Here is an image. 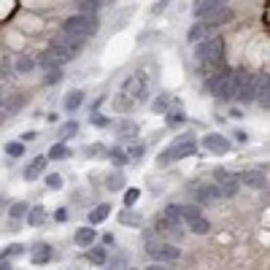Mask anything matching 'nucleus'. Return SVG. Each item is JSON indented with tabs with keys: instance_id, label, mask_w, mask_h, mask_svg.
I'll list each match as a JSON object with an SVG mask.
<instances>
[{
	"instance_id": "nucleus-47",
	"label": "nucleus",
	"mask_w": 270,
	"mask_h": 270,
	"mask_svg": "<svg viewBox=\"0 0 270 270\" xmlns=\"http://www.w3.org/2000/svg\"><path fill=\"white\" fill-rule=\"evenodd\" d=\"M165 6H168V0H160V3H157V6H154V14H160V11H162V8H165Z\"/></svg>"
},
{
	"instance_id": "nucleus-40",
	"label": "nucleus",
	"mask_w": 270,
	"mask_h": 270,
	"mask_svg": "<svg viewBox=\"0 0 270 270\" xmlns=\"http://www.w3.org/2000/svg\"><path fill=\"white\" fill-rule=\"evenodd\" d=\"M92 122L98 124V127H105V124H108V119H105V117H100V114H95V117H92Z\"/></svg>"
},
{
	"instance_id": "nucleus-1",
	"label": "nucleus",
	"mask_w": 270,
	"mask_h": 270,
	"mask_svg": "<svg viewBox=\"0 0 270 270\" xmlns=\"http://www.w3.org/2000/svg\"><path fill=\"white\" fill-rule=\"evenodd\" d=\"M195 57L206 65L202 68V76H211L216 68L224 65V38L214 35V38H202V41H197Z\"/></svg>"
},
{
	"instance_id": "nucleus-34",
	"label": "nucleus",
	"mask_w": 270,
	"mask_h": 270,
	"mask_svg": "<svg viewBox=\"0 0 270 270\" xmlns=\"http://www.w3.org/2000/svg\"><path fill=\"white\" fill-rule=\"evenodd\" d=\"M138 197H141V189H138V187L127 189V192H124V206H127V208H132L135 202H138Z\"/></svg>"
},
{
	"instance_id": "nucleus-32",
	"label": "nucleus",
	"mask_w": 270,
	"mask_h": 270,
	"mask_svg": "<svg viewBox=\"0 0 270 270\" xmlns=\"http://www.w3.org/2000/svg\"><path fill=\"white\" fill-rule=\"evenodd\" d=\"M6 154H11V157H22V154H25V143H22V141L6 143Z\"/></svg>"
},
{
	"instance_id": "nucleus-30",
	"label": "nucleus",
	"mask_w": 270,
	"mask_h": 270,
	"mask_svg": "<svg viewBox=\"0 0 270 270\" xmlns=\"http://www.w3.org/2000/svg\"><path fill=\"white\" fill-rule=\"evenodd\" d=\"M119 135L122 138H132V135H138V124L135 122H122L119 124Z\"/></svg>"
},
{
	"instance_id": "nucleus-33",
	"label": "nucleus",
	"mask_w": 270,
	"mask_h": 270,
	"mask_svg": "<svg viewBox=\"0 0 270 270\" xmlns=\"http://www.w3.org/2000/svg\"><path fill=\"white\" fill-rule=\"evenodd\" d=\"M165 219L170 221V224L178 227V221H181V208H178V206H168V208H165Z\"/></svg>"
},
{
	"instance_id": "nucleus-42",
	"label": "nucleus",
	"mask_w": 270,
	"mask_h": 270,
	"mask_svg": "<svg viewBox=\"0 0 270 270\" xmlns=\"http://www.w3.org/2000/svg\"><path fill=\"white\" fill-rule=\"evenodd\" d=\"M208 3H224L227 6V0H195V8L197 6H208Z\"/></svg>"
},
{
	"instance_id": "nucleus-12",
	"label": "nucleus",
	"mask_w": 270,
	"mask_h": 270,
	"mask_svg": "<svg viewBox=\"0 0 270 270\" xmlns=\"http://www.w3.org/2000/svg\"><path fill=\"white\" fill-rule=\"evenodd\" d=\"M95 240H98V233H95V224H89V227H79V230H76V235H73V243H76V246H81V249L92 246Z\"/></svg>"
},
{
	"instance_id": "nucleus-22",
	"label": "nucleus",
	"mask_w": 270,
	"mask_h": 270,
	"mask_svg": "<svg viewBox=\"0 0 270 270\" xmlns=\"http://www.w3.org/2000/svg\"><path fill=\"white\" fill-rule=\"evenodd\" d=\"M86 249H89V246H86ZM86 257H89L92 265H105V262H108V257H105V249H100V246H92Z\"/></svg>"
},
{
	"instance_id": "nucleus-16",
	"label": "nucleus",
	"mask_w": 270,
	"mask_h": 270,
	"mask_svg": "<svg viewBox=\"0 0 270 270\" xmlns=\"http://www.w3.org/2000/svg\"><path fill=\"white\" fill-rule=\"evenodd\" d=\"M108 214H111V206H108V202H100L98 208L89 211V224H100V221L108 219Z\"/></svg>"
},
{
	"instance_id": "nucleus-25",
	"label": "nucleus",
	"mask_w": 270,
	"mask_h": 270,
	"mask_svg": "<svg viewBox=\"0 0 270 270\" xmlns=\"http://www.w3.org/2000/svg\"><path fill=\"white\" fill-rule=\"evenodd\" d=\"M65 157H71V149H68L65 143H54L49 149V160H65Z\"/></svg>"
},
{
	"instance_id": "nucleus-46",
	"label": "nucleus",
	"mask_w": 270,
	"mask_h": 270,
	"mask_svg": "<svg viewBox=\"0 0 270 270\" xmlns=\"http://www.w3.org/2000/svg\"><path fill=\"white\" fill-rule=\"evenodd\" d=\"M35 138H38V132H33V130L22 135V141H25V143H27V141H35Z\"/></svg>"
},
{
	"instance_id": "nucleus-41",
	"label": "nucleus",
	"mask_w": 270,
	"mask_h": 270,
	"mask_svg": "<svg viewBox=\"0 0 270 270\" xmlns=\"http://www.w3.org/2000/svg\"><path fill=\"white\" fill-rule=\"evenodd\" d=\"M114 243H117V238H114L111 233H105L103 235V246H114Z\"/></svg>"
},
{
	"instance_id": "nucleus-20",
	"label": "nucleus",
	"mask_w": 270,
	"mask_h": 270,
	"mask_svg": "<svg viewBox=\"0 0 270 270\" xmlns=\"http://www.w3.org/2000/svg\"><path fill=\"white\" fill-rule=\"evenodd\" d=\"M81 103H84V92L73 89V92H68V95H65V111H71V114H73Z\"/></svg>"
},
{
	"instance_id": "nucleus-19",
	"label": "nucleus",
	"mask_w": 270,
	"mask_h": 270,
	"mask_svg": "<svg viewBox=\"0 0 270 270\" xmlns=\"http://www.w3.org/2000/svg\"><path fill=\"white\" fill-rule=\"evenodd\" d=\"M211 230V224H208V219L206 216H195V219H189V233H195V235H206Z\"/></svg>"
},
{
	"instance_id": "nucleus-17",
	"label": "nucleus",
	"mask_w": 270,
	"mask_h": 270,
	"mask_svg": "<svg viewBox=\"0 0 270 270\" xmlns=\"http://www.w3.org/2000/svg\"><path fill=\"white\" fill-rule=\"evenodd\" d=\"M46 221V208L35 206V208H27V224L30 227H41Z\"/></svg>"
},
{
	"instance_id": "nucleus-38",
	"label": "nucleus",
	"mask_w": 270,
	"mask_h": 270,
	"mask_svg": "<svg viewBox=\"0 0 270 270\" xmlns=\"http://www.w3.org/2000/svg\"><path fill=\"white\" fill-rule=\"evenodd\" d=\"M168 103H170V98H168V95H162V98H160L157 103H154V111H157V114H165Z\"/></svg>"
},
{
	"instance_id": "nucleus-4",
	"label": "nucleus",
	"mask_w": 270,
	"mask_h": 270,
	"mask_svg": "<svg viewBox=\"0 0 270 270\" xmlns=\"http://www.w3.org/2000/svg\"><path fill=\"white\" fill-rule=\"evenodd\" d=\"M197 151V141L192 138V135H184L181 141H176L173 146H168L165 151L157 157V165H170V162L176 160H184V157H192V154Z\"/></svg>"
},
{
	"instance_id": "nucleus-21",
	"label": "nucleus",
	"mask_w": 270,
	"mask_h": 270,
	"mask_svg": "<svg viewBox=\"0 0 270 270\" xmlns=\"http://www.w3.org/2000/svg\"><path fill=\"white\" fill-rule=\"evenodd\" d=\"M119 221H122L124 227H141V216L135 214L132 208H124L122 214H119Z\"/></svg>"
},
{
	"instance_id": "nucleus-26",
	"label": "nucleus",
	"mask_w": 270,
	"mask_h": 270,
	"mask_svg": "<svg viewBox=\"0 0 270 270\" xmlns=\"http://www.w3.org/2000/svg\"><path fill=\"white\" fill-rule=\"evenodd\" d=\"M105 187H108L111 192H119V189H124V176H122V173H111V176L105 178Z\"/></svg>"
},
{
	"instance_id": "nucleus-8",
	"label": "nucleus",
	"mask_w": 270,
	"mask_h": 270,
	"mask_svg": "<svg viewBox=\"0 0 270 270\" xmlns=\"http://www.w3.org/2000/svg\"><path fill=\"white\" fill-rule=\"evenodd\" d=\"M249 71H230V79H227V86H224V92H221V100H235L238 98V92H240V86H243V81L249 79Z\"/></svg>"
},
{
	"instance_id": "nucleus-18",
	"label": "nucleus",
	"mask_w": 270,
	"mask_h": 270,
	"mask_svg": "<svg viewBox=\"0 0 270 270\" xmlns=\"http://www.w3.org/2000/svg\"><path fill=\"white\" fill-rule=\"evenodd\" d=\"M197 200L200 202H216V200H221V195H219V187H200L197 192Z\"/></svg>"
},
{
	"instance_id": "nucleus-14",
	"label": "nucleus",
	"mask_w": 270,
	"mask_h": 270,
	"mask_svg": "<svg viewBox=\"0 0 270 270\" xmlns=\"http://www.w3.org/2000/svg\"><path fill=\"white\" fill-rule=\"evenodd\" d=\"M46 162H49L46 157H35V160L30 162V165L25 168V178H27V181H35V178L46 170Z\"/></svg>"
},
{
	"instance_id": "nucleus-24",
	"label": "nucleus",
	"mask_w": 270,
	"mask_h": 270,
	"mask_svg": "<svg viewBox=\"0 0 270 270\" xmlns=\"http://www.w3.org/2000/svg\"><path fill=\"white\" fill-rule=\"evenodd\" d=\"M8 216H11V219H25V216H27V202H25V200L11 202V208H8Z\"/></svg>"
},
{
	"instance_id": "nucleus-13",
	"label": "nucleus",
	"mask_w": 270,
	"mask_h": 270,
	"mask_svg": "<svg viewBox=\"0 0 270 270\" xmlns=\"http://www.w3.org/2000/svg\"><path fill=\"white\" fill-rule=\"evenodd\" d=\"M240 181L249 187H254V189H265L267 187V176H265V170H249L240 176Z\"/></svg>"
},
{
	"instance_id": "nucleus-3",
	"label": "nucleus",
	"mask_w": 270,
	"mask_h": 270,
	"mask_svg": "<svg viewBox=\"0 0 270 270\" xmlns=\"http://www.w3.org/2000/svg\"><path fill=\"white\" fill-rule=\"evenodd\" d=\"M143 98H146V79L138 73V76H130L127 81H124L122 92H119V105L124 111L132 108V105H138Z\"/></svg>"
},
{
	"instance_id": "nucleus-28",
	"label": "nucleus",
	"mask_w": 270,
	"mask_h": 270,
	"mask_svg": "<svg viewBox=\"0 0 270 270\" xmlns=\"http://www.w3.org/2000/svg\"><path fill=\"white\" fill-rule=\"evenodd\" d=\"M76 132H79V122H73V119H71V122H65L62 127H60V138L68 141V138H73Z\"/></svg>"
},
{
	"instance_id": "nucleus-6",
	"label": "nucleus",
	"mask_w": 270,
	"mask_h": 270,
	"mask_svg": "<svg viewBox=\"0 0 270 270\" xmlns=\"http://www.w3.org/2000/svg\"><path fill=\"white\" fill-rule=\"evenodd\" d=\"M195 16L197 19H206V22H216L219 25V22H227L233 14L224 8V3H208V6H197L195 8Z\"/></svg>"
},
{
	"instance_id": "nucleus-44",
	"label": "nucleus",
	"mask_w": 270,
	"mask_h": 270,
	"mask_svg": "<svg viewBox=\"0 0 270 270\" xmlns=\"http://www.w3.org/2000/svg\"><path fill=\"white\" fill-rule=\"evenodd\" d=\"M54 219H57V221H65V219H68V211H65V208L54 211Z\"/></svg>"
},
{
	"instance_id": "nucleus-31",
	"label": "nucleus",
	"mask_w": 270,
	"mask_h": 270,
	"mask_svg": "<svg viewBox=\"0 0 270 270\" xmlns=\"http://www.w3.org/2000/svg\"><path fill=\"white\" fill-rule=\"evenodd\" d=\"M60 79H62L60 65H46V84H57Z\"/></svg>"
},
{
	"instance_id": "nucleus-2",
	"label": "nucleus",
	"mask_w": 270,
	"mask_h": 270,
	"mask_svg": "<svg viewBox=\"0 0 270 270\" xmlns=\"http://www.w3.org/2000/svg\"><path fill=\"white\" fill-rule=\"evenodd\" d=\"M62 33L68 35H76V38H89L98 33V16L92 14H76V16H68L65 25H62Z\"/></svg>"
},
{
	"instance_id": "nucleus-45",
	"label": "nucleus",
	"mask_w": 270,
	"mask_h": 270,
	"mask_svg": "<svg viewBox=\"0 0 270 270\" xmlns=\"http://www.w3.org/2000/svg\"><path fill=\"white\" fill-rule=\"evenodd\" d=\"M235 141H238V143H246V141H249V135H246L243 130H238V132H235Z\"/></svg>"
},
{
	"instance_id": "nucleus-9",
	"label": "nucleus",
	"mask_w": 270,
	"mask_h": 270,
	"mask_svg": "<svg viewBox=\"0 0 270 270\" xmlns=\"http://www.w3.org/2000/svg\"><path fill=\"white\" fill-rule=\"evenodd\" d=\"M214 30H216V22H206V19H197V22L189 27L187 38H189L192 43H197V41H202V38H208Z\"/></svg>"
},
{
	"instance_id": "nucleus-10",
	"label": "nucleus",
	"mask_w": 270,
	"mask_h": 270,
	"mask_svg": "<svg viewBox=\"0 0 270 270\" xmlns=\"http://www.w3.org/2000/svg\"><path fill=\"white\" fill-rule=\"evenodd\" d=\"M202 149H208L214 154H227L233 149V143H230L224 135H206V138H202Z\"/></svg>"
},
{
	"instance_id": "nucleus-5",
	"label": "nucleus",
	"mask_w": 270,
	"mask_h": 270,
	"mask_svg": "<svg viewBox=\"0 0 270 270\" xmlns=\"http://www.w3.org/2000/svg\"><path fill=\"white\" fill-rule=\"evenodd\" d=\"M146 254L151 259H157V262H176V259L181 257L178 246L173 243H160V240H149L146 243Z\"/></svg>"
},
{
	"instance_id": "nucleus-29",
	"label": "nucleus",
	"mask_w": 270,
	"mask_h": 270,
	"mask_svg": "<svg viewBox=\"0 0 270 270\" xmlns=\"http://www.w3.org/2000/svg\"><path fill=\"white\" fill-rule=\"evenodd\" d=\"M108 160L114 162V165H119V168H122V165H127V160H130V157H127V154H124L122 149H111V151H108Z\"/></svg>"
},
{
	"instance_id": "nucleus-35",
	"label": "nucleus",
	"mask_w": 270,
	"mask_h": 270,
	"mask_svg": "<svg viewBox=\"0 0 270 270\" xmlns=\"http://www.w3.org/2000/svg\"><path fill=\"white\" fill-rule=\"evenodd\" d=\"M114 0H81V8L89 11V8H103V6H111Z\"/></svg>"
},
{
	"instance_id": "nucleus-27",
	"label": "nucleus",
	"mask_w": 270,
	"mask_h": 270,
	"mask_svg": "<svg viewBox=\"0 0 270 270\" xmlns=\"http://www.w3.org/2000/svg\"><path fill=\"white\" fill-rule=\"evenodd\" d=\"M33 68H35V60H33V57H25V54L16 57V71H19V73H30Z\"/></svg>"
},
{
	"instance_id": "nucleus-23",
	"label": "nucleus",
	"mask_w": 270,
	"mask_h": 270,
	"mask_svg": "<svg viewBox=\"0 0 270 270\" xmlns=\"http://www.w3.org/2000/svg\"><path fill=\"white\" fill-rule=\"evenodd\" d=\"M184 122H187V114L181 111V105L173 108V111H168V127H178V124H184Z\"/></svg>"
},
{
	"instance_id": "nucleus-43",
	"label": "nucleus",
	"mask_w": 270,
	"mask_h": 270,
	"mask_svg": "<svg viewBox=\"0 0 270 270\" xmlns=\"http://www.w3.org/2000/svg\"><path fill=\"white\" fill-rule=\"evenodd\" d=\"M141 154H143V146H135V149L127 154V157H132V160H141Z\"/></svg>"
},
{
	"instance_id": "nucleus-36",
	"label": "nucleus",
	"mask_w": 270,
	"mask_h": 270,
	"mask_svg": "<svg viewBox=\"0 0 270 270\" xmlns=\"http://www.w3.org/2000/svg\"><path fill=\"white\" fill-rule=\"evenodd\" d=\"M195 216H200V206H195V202H192V206H184L181 208V219H195Z\"/></svg>"
},
{
	"instance_id": "nucleus-11",
	"label": "nucleus",
	"mask_w": 270,
	"mask_h": 270,
	"mask_svg": "<svg viewBox=\"0 0 270 270\" xmlns=\"http://www.w3.org/2000/svg\"><path fill=\"white\" fill-rule=\"evenodd\" d=\"M240 189V176H233V173H224L219 178V195L221 197H235Z\"/></svg>"
},
{
	"instance_id": "nucleus-37",
	"label": "nucleus",
	"mask_w": 270,
	"mask_h": 270,
	"mask_svg": "<svg viewBox=\"0 0 270 270\" xmlns=\"http://www.w3.org/2000/svg\"><path fill=\"white\" fill-rule=\"evenodd\" d=\"M46 187L49 189H62V176L60 173H49V176H46Z\"/></svg>"
},
{
	"instance_id": "nucleus-39",
	"label": "nucleus",
	"mask_w": 270,
	"mask_h": 270,
	"mask_svg": "<svg viewBox=\"0 0 270 270\" xmlns=\"http://www.w3.org/2000/svg\"><path fill=\"white\" fill-rule=\"evenodd\" d=\"M22 252H25L22 246H8L6 252H3V257H16V254H22Z\"/></svg>"
},
{
	"instance_id": "nucleus-15",
	"label": "nucleus",
	"mask_w": 270,
	"mask_h": 270,
	"mask_svg": "<svg viewBox=\"0 0 270 270\" xmlns=\"http://www.w3.org/2000/svg\"><path fill=\"white\" fill-rule=\"evenodd\" d=\"M52 246L49 243H35V249H33V265H46L52 259Z\"/></svg>"
},
{
	"instance_id": "nucleus-7",
	"label": "nucleus",
	"mask_w": 270,
	"mask_h": 270,
	"mask_svg": "<svg viewBox=\"0 0 270 270\" xmlns=\"http://www.w3.org/2000/svg\"><path fill=\"white\" fill-rule=\"evenodd\" d=\"M73 57H76V54H73L71 49H65L62 43H57V41H54L49 49L43 52L41 62H43V65H65L68 60H73Z\"/></svg>"
}]
</instances>
